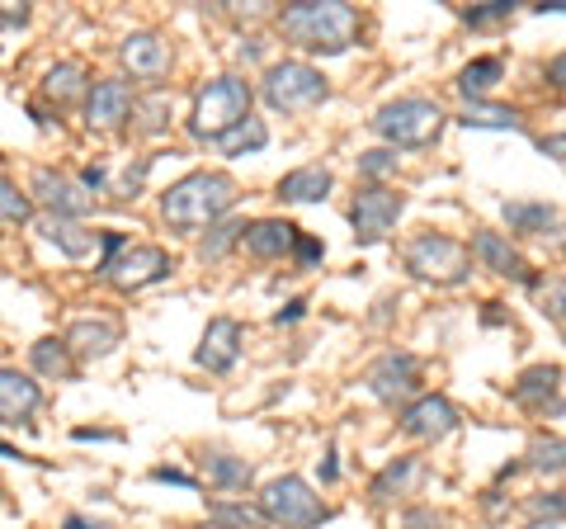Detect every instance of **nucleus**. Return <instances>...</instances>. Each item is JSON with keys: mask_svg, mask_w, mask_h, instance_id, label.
<instances>
[{"mask_svg": "<svg viewBox=\"0 0 566 529\" xmlns=\"http://www.w3.org/2000/svg\"><path fill=\"white\" fill-rule=\"evenodd\" d=\"M33 369L48 378H71V345L66 341H39L33 345Z\"/></svg>", "mask_w": 566, "mask_h": 529, "instance_id": "a878e982", "label": "nucleus"}, {"mask_svg": "<svg viewBox=\"0 0 566 529\" xmlns=\"http://www.w3.org/2000/svg\"><path fill=\"white\" fill-rule=\"evenodd\" d=\"M62 529H109V525H91V520H81V516H71Z\"/></svg>", "mask_w": 566, "mask_h": 529, "instance_id": "de8ad7c7", "label": "nucleus"}, {"mask_svg": "<svg viewBox=\"0 0 566 529\" xmlns=\"http://www.w3.org/2000/svg\"><path fill=\"white\" fill-rule=\"evenodd\" d=\"M39 227H43V237H48V241H57L66 256H85V251L95 246V232H85V227L66 222V218H52V214H48Z\"/></svg>", "mask_w": 566, "mask_h": 529, "instance_id": "393cba45", "label": "nucleus"}, {"mask_svg": "<svg viewBox=\"0 0 566 529\" xmlns=\"http://www.w3.org/2000/svg\"><path fill=\"white\" fill-rule=\"evenodd\" d=\"M463 20H468L472 29H491V24L510 20V0H491V6H482V10H468Z\"/></svg>", "mask_w": 566, "mask_h": 529, "instance_id": "e433bc0d", "label": "nucleus"}, {"mask_svg": "<svg viewBox=\"0 0 566 529\" xmlns=\"http://www.w3.org/2000/svg\"><path fill=\"white\" fill-rule=\"evenodd\" d=\"M528 529H566V520H534Z\"/></svg>", "mask_w": 566, "mask_h": 529, "instance_id": "09e8293b", "label": "nucleus"}, {"mask_svg": "<svg viewBox=\"0 0 566 529\" xmlns=\"http://www.w3.org/2000/svg\"><path fill=\"white\" fill-rule=\"evenodd\" d=\"M331 95L326 76L307 62H279L264 72V104L279 114H303L312 104H322Z\"/></svg>", "mask_w": 566, "mask_h": 529, "instance_id": "39448f33", "label": "nucleus"}, {"mask_svg": "<svg viewBox=\"0 0 566 529\" xmlns=\"http://www.w3.org/2000/svg\"><path fill=\"white\" fill-rule=\"evenodd\" d=\"M66 345L81 350L85 360H99V355H109V350L118 345V326L114 322H91V317H85V322H76L66 331Z\"/></svg>", "mask_w": 566, "mask_h": 529, "instance_id": "412c9836", "label": "nucleus"}, {"mask_svg": "<svg viewBox=\"0 0 566 529\" xmlns=\"http://www.w3.org/2000/svg\"><path fill=\"white\" fill-rule=\"evenodd\" d=\"M458 123H463V128H495V133H520L524 128V118L515 110H505V104H482V100H472Z\"/></svg>", "mask_w": 566, "mask_h": 529, "instance_id": "4be33fe9", "label": "nucleus"}, {"mask_svg": "<svg viewBox=\"0 0 566 529\" xmlns=\"http://www.w3.org/2000/svg\"><path fill=\"white\" fill-rule=\"evenodd\" d=\"M264 143H270V128H264L260 118H245L241 128H232V133L222 137V152L227 156H245V152H260Z\"/></svg>", "mask_w": 566, "mask_h": 529, "instance_id": "c756f323", "label": "nucleus"}, {"mask_svg": "<svg viewBox=\"0 0 566 529\" xmlns=\"http://www.w3.org/2000/svg\"><path fill=\"white\" fill-rule=\"evenodd\" d=\"M118 58L137 81H161L170 72V48L156 39V33H128L118 48Z\"/></svg>", "mask_w": 566, "mask_h": 529, "instance_id": "ddd939ff", "label": "nucleus"}, {"mask_svg": "<svg viewBox=\"0 0 566 529\" xmlns=\"http://www.w3.org/2000/svg\"><path fill=\"white\" fill-rule=\"evenodd\" d=\"M359 170L368 175V180H378V175H392V170H397V152H387V147L364 152V156H359Z\"/></svg>", "mask_w": 566, "mask_h": 529, "instance_id": "c9c22d12", "label": "nucleus"}, {"mask_svg": "<svg viewBox=\"0 0 566 529\" xmlns=\"http://www.w3.org/2000/svg\"><path fill=\"white\" fill-rule=\"evenodd\" d=\"M528 468H538V473H566V439L538 435L534 445H528Z\"/></svg>", "mask_w": 566, "mask_h": 529, "instance_id": "c85d7f7f", "label": "nucleus"}, {"mask_svg": "<svg viewBox=\"0 0 566 529\" xmlns=\"http://www.w3.org/2000/svg\"><path fill=\"white\" fill-rule=\"evenodd\" d=\"M208 478L218 487H245L251 483V464L232 458V454H208Z\"/></svg>", "mask_w": 566, "mask_h": 529, "instance_id": "7c9ffc66", "label": "nucleus"}, {"mask_svg": "<svg viewBox=\"0 0 566 529\" xmlns=\"http://www.w3.org/2000/svg\"><path fill=\"white\" fill-rule=\"evenodd\" d=\"M547 81H553V85H562V91H566V52H562V58H557L553 66H547Z\"/></svg>", "mask_w": 566, "mask_h": 529, "instance_id": "c03bdc74", "label": "nucleus"}, {"mask_svg": "<svg viewBox=\"0 0 566 529\" xmlns=\"http://www.w3.org/2000/svg\"><path fill=\"white\" fill-rule=\"evenodd\" d=\"M547 156H566V133L562 137H543V143H538Z\"/></svg>", "mask_w": 566, "mask_h": 529, "instance_id": "49530a36", "label": "nucleus"}, {"mask_svg": "<svg viewBox=\"0 0 566 529\" xmlns=\"http://www.w3.org/2000/svg\"><path fill=\"white\" fill-rule=\"evenodd\" d=\"M534 520H566V491H547V497H534Z\"/></svg>", "mask_w": 566, "mask_h": 529, "instance_id": "4c0bfd02", "label": "nucleus"}, {"mask_svg": "<svg viewBox=\"0 0 566 529\" xmlns=\"http://www.w3.org/2000/svg\"><path fill=\"white\" fill-rule=\"evenodd\" d=\"M538 10H557V14H566V0H547V6H538Z\"/></svg>", "mask_w": 566, "mask_h": 529, "instance_id": "8fccbe9b", "label": "nucleus"}, {"mask_svg": "<svg viewBox=\"0 0 566 529\" xmlns=\"http://www.w3.org/2000/svg\"><path fill=\"white\" fill-rule=\"evenodd\" d=\"M420 478V464L416 458H397V464H387L378 478H374V501H392V497H401L406 487H411Z\"/></svg>", "mask_w": 566, "mask_h": 529, "instance_id": "b1692460", "label": "nucleus"}, {"mask_svg": "<svg viewBox=\"0 0 566 529\" xmlns=\"http://www.w3.org/2000/svg\"><path fill=\"white\" fill-rule=\"evenodd\" d=\"M501 76H505V62H501V58H476V62L463 66V76H458V91H463L468 104H472L476 95H486Z\"/></svg>", "mask_w": 566, "mask_h": 529, "instance_id": "5701e85b", "label": "nucleus"}, {"mask_svg": "<svg viewBox=\"0 0 566 529\" xmlns=\"http://www.w3.org/2000/svg\"><path fill=\"white\" fill-rule=\"evenodd\" d=\"M401 218V194H392V189H382V185H374V189H364L359 199H354V208H349V222H354V237H359L364 246H374V241H382L387 232H392V222Z\"/></svg>", "mask_w": 566, "mask_h": 529, "instance_id": "1a4fd4ad", "label": "nucleus"}, {"mask_svg": "<svg viewBox=\"0 0 566 529\" xmlns=\"http://www.w3.org/2000/svg\"><path fill=\"white\" fill-rule=\"evenodd\" d=\"M543 312H547V317H557V322H566V279L547 284V293H543Z\"/></svg>", "mask_w": 566, "mask_h": 529, "instance_id": "58836bf2", "label": "nucleus"}, {"mask_svg": "<svg viewBox=\"0 0 566 529\" xmlns=\"http://www.w3.org/2000/svg\"><path fill=\"white\" fill-rule=\"evenodd\" d=\"M297 227L293 222H279V218H260V222H251L245 227V251H251L255 260H274V256H289L293 246H297Z\"/></svg>", "mask_w": 566, "mask_h": 529, "instance_id": "dca6fc26", "label": "nucleus"}, {"mask_svg": "<svg viewBox=\"0 0 566 529\" xmlns=\"http://www.w3.org/2000/svg\"><path fill=\"white\" fill-rule=\"evenodd\" d=\"M232 204H237V180L232 175H218V170H193L161 194V214L175 232L212 227Z\"/></svg>", "mask_w": 566, "mask_h": 529, "instance_id": "f257e3e1", "label": "nucleus"}, {"mask_svg": "<svg viewBox=\"0 0 566 529\" xmlns=\"http://www.w3.org/2000/svg\"><path fill=\"white\" fill-rule=\"evenodd\" d=\"M505 222L515 232H547L557 222V214L547 204H505Z\"/></svg>", "mask_w": 566, "mask_h": 529, "instance_id": "cd10ccee", "label": "nucleus"}, {"mask_svg": "<svg viewBox=\"0 0 566 529\" xmlns=\"http://www.w3.org/2000/svg\"><path fill=\"white\" fill-rule=\"evenodd\" d=\"M151 478L156 483H175V487H193V478H189V473H180V468H156Z\"/></svg>", "mask_w": 566, "mask_h": 529, "instance_id": "79ce46f5", "label": "nucleus"}, {"mask_svg": "<svg viewBox=\"0 0 566 529\" xmlns=\"http://www.w3.org/2000/svg\"><path fill=\"white\" fill-rule=\"evenodd\" d=\"M0 214H6V227H20L33 214L29 194H20V185H14V180H0Z\"/></svg>", "mask_w": 566, "mask_h": 529, "instance_id": "2f4dec72", "label": "nucleus"}, {"mask_svg": "<svg viewBox=\"0 0 566 529\" xmlns=\"http://www.w3.org/2000/svg\"><path fill=\"white\" fill-rule=\"evenodd\" d=\"M293 251H297V264H312V260H322L326 246H322V241H312V237H297Z\"/></svg>", "mask_w": 566, "mask_h": 529, "instance_id": "a19ab883", "label": "nucleus"}, {"mask_svg": "<svg viewBox=\"0 0 566 529\" xmlns=\"http://www.w3.org/2000/svg\"><path fill=\"white\" fill-rule=\"evenodd\" d=\"M401 431L411 439H444L449 431H458V412L449 397H416L411 407L401 412Z\"/></svg>", "mask_w": 566, "mask_h": 529, "instance_id": "9d476101", "label": "nucleus"}, {"mask_svg": "<svg viewBox=\"0 0 566 529\" xmlns=\"http://www.w3.org/2000/svg\"><path fill=\"white\" fill-rule=\"evenodd\" d=\"M245 237V227L241 222H222V227H212V237L203 241V260H222L227 256V246L241 241Z\"/></svg>", "mask_w": 566, "mask_h": 529, "instance_id": "72a5a7b5", "label": "nucleus"}, {"mask_svg": "<svg viewBox=\"0 0 566 529\" xmlns=\"http://www.w3.org/2000/svg\"><path fill=\"white\" fill-rule=\"evenodd\" d=\"M416 374H420V364L416 355H382L374 369H368V387H374V397L378 402H406L416 393Z\"/></svg>", "mask_w": 566, "mask_h": 529, "instance_id": "9b49d317", "label": "nucleus"}, {"mask_svg": "<svg viewBox=\"0 0 566 529\" xmlns=\"http://www.w3.org/2000/svg\"><path fill=\"white\" fill-rule=\"evenodd\" d=\"M557 383H562V369H557V364H534V369H524L520 383L510 387V393H515L520 407H534V412H543L547 402L557 397Z\"/></svg>", "mask_w": 566, "mask_h": 529, "instance_id": "aec40b11", "label": "nucleus"}, {"mask_svg": "<svg viewBox=\"0 0 566 529\" xmlns=\"http://www.w3.org/2000/svg\"><path fill=\"white\" fill-rule=\"evenodd\" d=\"M33 194L48 204L52 218H81V214H91V194H85V185L66 180V175H57V170H39V175H33Z\"/></svg>", "mask_w": 566, "mask_h": 529, "instance_id": "f8f14e48", "label": "nucleus"}, {"mask_svg": "<svg viewBox=\"0 0 566 529\" xmlns=\"http://www.w3.org/2000/svg\"><path fill=\"white\" fill-rule=\"evenodd\" d=\"M0 20H6V29H14V24H24V20H29V10H24V6H20V10L6 6V10H0Z\"/></svg>", "mask_w": 566, "mask_h": 529, "instance_id": "a18cd8bd", "label": "nucleus"}, {"mask_svg": "<svg viewBox=\"0 0 566 529\" xmlns=\"http://www.w3.org/2000/svg\"><path fill=\"white\" fill-rule=\"evenodd\" d=\"M378 137H387L392 147H430L439 128H444V110L434 100H392L382 104L378 118H374Z\"/></svg>", "mask_w": 566, "mask_h": 529, "instance_id": "20e7f679", "label": "nucleus"}, {"mask_svg": "<svg viewBox=\"0 0 566 529\" xmlns=\"http://www.w3.org/2000/svg\"><path fill=\"white\" fill-rule=\"evenodd\" d=\"M401 529H444V520L434 516L430 506H416V510H406V520H401Z\"/></svg>", "mask_w": 566, "mask_h": 529, "instance_id": "ea45409f", "label": "nucleus"}, {"mask_svg": "<svg viewBox=\"0 0 566 529\" xmlns=\"http://www.w3.org/2000/svg\"><path fill=\"white\" fill-rule=\"evenodd\" d=\"M472 256L486 264V270H495V274H510V279H528V270H524V260H520V251L510 246L501 232H476L472 237Z\"/></svg>", "mask_w": 566, "mask_h": 529, "instance_id": "a211bd4d", "label": "nucleus"}, {"mask_svg": "<svg viewBox=\"0 0 566 529\" xmlns=\"http://www.w3.org/2000/svg\"><path fill=\"white\" fill-rule=\"evenodd\" d=\"M562 246H566V237H562Z\"/></svg>", "mask_w": 566, "mask_h": 529, "instance_id": "603ef678", "label": "nucleus"}, {"mask_svg": "<svg viewBox=\"0 0 566 529\" xmlns=\"http://www.w3.org/2000/svg\"><path fill=\"white\" fill-rule=\"evenodd\" d=\"M283 39L312 52H345L359 33V10L345 6V0H303V6H289L279 14Z\"/></svg>", "mask_w": 566, "mask_h": 529, "instance_id": "f03ea898", "label": "nucleus"}, {"mask_svg": "<svg viewBox=\"0 0 566 529\" xmlns=\"http://www.w3.org/2000/svg\"><path fill=\"white\" fill-rule=\"evenodd\" d=\"M137 128L142 133H161L166 128V118H170V95H147V100H137Z\"/></svg>", "mask_w": 566, "mask_h": 529, "instance_id": "473e14b6", "label": "nucleus"}, {"mask_svg": "<svg viewBox=\"0 0 566 529\" xmlns=\"http://www.w3.org/2000/svg\"><path fill=\"white\" fill-rule=\"evenodd\" d=\"M212 516L218 520H232L237 529H260V520H270L264 510H255V506H227V501H212Z\"/></svg>", "mask_w": 566, "mask_h": 529, "instance_id": "f704fd0d", "label": "nucleus"}, {"mask_svg": "<svg viewBox=\"0 0 566 529\" xmlns=\"http://www.w3.org/2000/svg\"><path fill=\"white\" fill-rule=\"evenodd\" d=\"M99 270L118 289H147V284H156V279L170 274V256L161 251V246H123V251L114 260H104Z\"/></svg>", "mask_w": 566, "mask_h": 529, "instance_id": "6e6552de", "label": "nucleus"}, {"mask_svg": "<svg viewBox=\"0 0 566 529\" xmlns=\"http://www.w3.org/2000/svg\"><path fill=\"white\" fill-rule=\"evenodd\" d=\"M241 355V326L232 317H212L208 331H203V345H199V364L208 374H227Z\"/></svg>", "mask_w": 566, "mask_h": 529, "instance_id": "2eb2a0df", "label": "nucleus"}, {"mask_svg": "<svg viewBox=\"0 0 566 529\" xmlns=\"http://www.w3.org/2000/svg\"><path fill=\"white\" fill-rule=\"evenodd\" d=\"M331 194V170L326 166H297L279 180V199L289 204H322Z\"/></svg>", "mask_w": 566, "mask_h": 529, "instance_id": "6ab92c4d", "label": "nucleus"}, {"mask_svg": "<svg viewBox=\"0 0 566 529\" xmlns=\"http://www.w3.org/2000/svg\"><path fill=\"white\" fill-rule=\"evenodd\" d=\"M406 270L416 279H430V284H463L468 270H472V256H468L463 241L424 232L406 246Z\"/></svg>", "mask_w": 566, "mask_h": 529, "instance_id": "423d86ee", "label": "nucleus"}, {"mask_svg": "<svg viewBox=\"0 0 566 529\" xmlns=\"http://www.w3.org/2000/svg\"><path fill=\"white\" fill-rule=\"evenodd\" d=\"M39 383H33L29 374H20V369H6L0 374V421H29L33 412H39Z\"/></svg>", "mask_w": 566, "mask_h": 529, "instance_id": "f3484780", "label": "nucleus"}, {"mask_svg": "<svg viewBox=\"0 0 566 529\" xmlns=\"http://www.w3.org/2000/svg\"><path fill=\"white\" fill-rule=\"evenodd\" d=\"M251 118V85H245L241 76H218V81H208L199 100H193V118H189V128L193 137H222L241 128V123Z\"/></svg>", "mask_w": 566, "mask_h": 529, "instance_id": "7ed1b4c3", "label": "nucleus"}, {"mask_svg": "<svg viewBox=\"0 0 566 529\" xmlns=\"http://www.w3.org/2000/svg\"><path fill=\"white\" fill-rule=\"evenodd\" d=\"M43 91H48L52 100H57V104H71V100H76V95L85 91V72H81L76 62H62V66H52V72H48V81H43Z\"/></svg>", "mask_w": 566, "mask_h": 529, "instance_id": "bb28decb", "label": "nucleus"}, {"mask_svg": "<svg viewBox=\"0 0 566 529\" xmlns=\"http://www.w3.org/2000/svg\"><path fill=\"white\" fill-rule=\"evenodd\" d=\"M260 510L270 516V525H283V529H316L331 516V510L322 506V497H316L303 478H274L270 487H264Z\"/></svg>", "mask_w": 566, "mask_h": 529, "instance_id": "0eeeda50", "label": "nucleus"}, {"mask_svg": "<svg viewBox=\"0 0 566 529\" xmlns=\"http://www.w3.org/2000/svg\"><path fill=\"white\" fill-rule=\"evenodd\" d=\"M133 110H137V100L123 81H95L91 95H85V118H91V128H118Z\"/></svg>", "mask_w": 566, "mask_h": 529, "instance_id": "4468645a", "label": "nucleus"}, {"mask_svg": "<svg viewBox=\"0 0 566 529\" xmlns=\"http://www.w3.org/2000/svg\"><path fill=\"white\" fill-rule=\"evenodd\" d=\"M303 308H307L303 298H293V303L283 308V312H274V322H279V326H283V322H297V317H303Z\"/></svg>", "mask_w": 566, "mask_h": 529, "instance_id": "37998d69", "label": "nucleus"}, {"mask_svg": "<svg viewBox=\"0 0 566 529\" xmlns=\"http://www.w3.org/2000/svg\"><path fill=\"white\" fill-rule=\"evenodd\" d=\"M199 529H218V525H199Z\"/></svg>", "mask_w": 566, "mask_h": 529, "instance_id": "3c124183", "label": "nucleus"}]
</instances>
